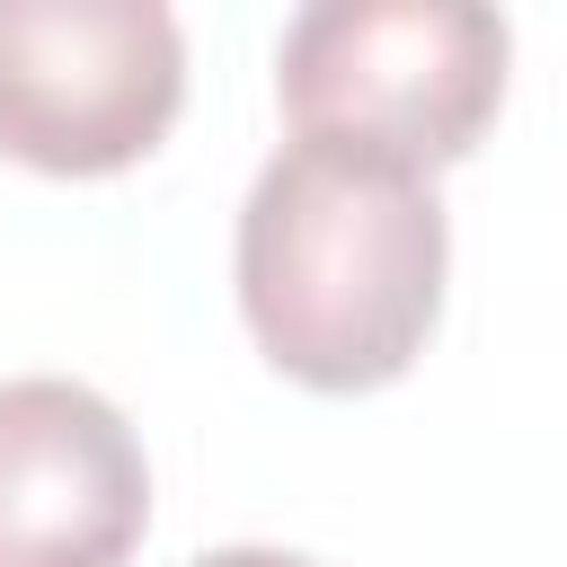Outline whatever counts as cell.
<instances>
[{"label":"cell","instance_id":"cell-5","mask_svg":"<svg viewBox=\"0 0 567 567\" xmlns=\"http://www.w3.org/2000/svg\"><path fill=\"white\" fill-rule=\"evenodd\" d=\"M186 567H310V558H292V549H204Z\"/></svg>","mask_w":567,"mask_h":567},{"label":"cell","instance_id":"cell-3","mask_svg":"<svg viewBox=\"0 0 567 567\" xmlns=\"http://www.w3.org/2000/svg\"><path fill=\"white\" fill-rule=\"evenodd\" d=\"M186 97V35L159 0H0V151L53 177L142 159Z\"/></svg>","mask_w":567,"mask_h":567},{"label":"cell","instance_id":"cell-2","mask_svg":"<svg viewBox=\"0 0 567 567\" xmlns=\"http://www.w3.org/2000/svg\"><path fill=\"white\" fill-rule=\"evenodd\" d=\"M505 18L487 0H310L275 44L292 133L399 168L461 159L505 97Z\"/></svg>","mask_w":567,"mask_h":567},{"label":"cell","instance_id":"cell-1","mask_svg":"<svg viewBox=\"0 0 567 567\" xmlns=\"http://www.w3.org/2000/svg\"><path fill=\"white\" fill-rule=\"evenodd\" d=\"M443 195L354 142L292 133L239 204V310L310 390L399 381L443 310Z\"/></svg>","mask_w":567,"mask_h":567},{"label":"cell","instance_id":"cell-4","mask_svg":"<svg viewBox=\"0 0 567 567\" xmlns=\"http://www.w3.org/2000/svg\"><path fill=\"white\" fill-rule=\"evenodd\" d=\"M151 461L115 399L62 372L0 381V567H124Z\"/></svg>","mask_w":567,"mask_h":567}]
</instances>
